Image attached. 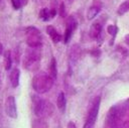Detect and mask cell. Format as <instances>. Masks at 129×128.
Here are the masks:
<instances>
[{"instance_id":"cell-15","label":"cell","mask_w":129,"mask_h":128,"mask_svg":"<svg viewBox=\"0 0 129 128\" xmlns=\"http://www.w3.org/2000/svg\"><path fill=\"white\" fill-rule=\"evenodd\" d=\"M31 128H48V124L43 118L34 119L31 125Z\"/></svg>"},{"instance_id":"cell-6","label":"cell","mask_w":129,"mask_h":128,"mask_svg":"<svg viewBox=\"0 0 129 128\" xmlns=\"http://www.w3.org/2000/svg\"><path fill=\"white\" fill-rule=\"evenodd\" d=\"M121 120V111L119 107L113 106L110 108L107 114V123L111 128H117Z\"/></svg>"},{"instance_id":"cell-18","label":"cell","mask_w":129,"mask_h":128,"mask_svg":"<svg viewBox=\"0 0 129 128\" xmlns=\"http://www.w3.org/2000/svg\"><path fill=\"white\" fill-rule=\"evenodd\" d=\"M100 10L101 9L98 6H92V7H90L89 10H88V12H87V18L89 20H92L93 18H95L98 15V13L100 12Z\"/></svg>"},{"instance_id":"cell-26","label":"cell","mask_w":129,"mask_h":128,"mask_svg":"<svg viewBox=\"0 0 129 128\" xmlns=\"http://www.w3.org/2000/svg\"><path fill=\"white\" fill-rule=\"evenodd\" d=\"M2 52H3V45H2V43L0 41V55L2 54Z\"/></svg>"},{"instance_id":"cell-2","label":"cell","mask_w":129,"mask_h":128,"mask_svg":"<svg viewBox=\"0 0 129 128\" xmlns=\"http://www.w3.org/2000/svg\"><path fill=\"white\" fill-rule=\"evenodd\" d=\"M40 60H41L40 47H28L24 53L22 59V66L24 69L30 72H34L38 69Z\"/></svg>"},{"instance_id":"cell-9","label":"cell","mask_w":129,"mask_h":128,"mask_svg":"<svg viewBox=\"0 0 129 128\" xmlns=\"http://www.w3.org/2000/svg\"><path fill=\"white\" fill-rule=\"evenodd\" d=\"M81 56V48L78 44H74L71 49H70V52H69V63H70V67H73L80 58Z\"/></svg>"},{"instance_id":"cell-7","label":"cell","mask_w":129,"mask_h":128,"mask_svg":"<svg viewBox=\"0 0 129 128\" xmlns=\"http://www.w3.org/2000/svg\"><path fill=\"white\" fill-rule=\"evenodd\" d=\"M5 112L12 119L17 118V106L14 96H8L5 101Z\"/></svg>"},{"instance_id":"cell-21","label":"cell","mask_w":129,"mask_h":128,"mask_svg":"<svg viewBox=\"0 0 129 128\" xmlns=\"http://www.w3.org/2000/svg\"><path fill=\"white\" fill-rule=\"evenodd\" d=\"M11 4H12V6H13V8L14 9H19L21 6H22V4H21V0H11Z\"/></svg>"},{"instance_id":"cell-17","label":"cell","mask_w":129,"mask_h":128,"mask_svg":"<svg viewBox=\"0 0 129 128\" xmlns=\"http://www.w3.org/2000/svg\"><path fill=\"white\" fill-rule=\"evenodd\" d=\"M49 76L55 80L57 77V69H56V60L54 57L51 58L50 60V65H49Z\"/></svg>"},{"instance_id":"cell-5","label":"cell","mask_w":129,"mask_h":128,"mask_svg":"<svg viewBox=\"0 0 129 128\" xmlns=\"http://www.w3.org/2000/svg\"><path fill=\"white\" fill-rule=\"evenodd\" d=\"M100 103H101V98L97 97L94 100V102L92 104V107L89 110L88 117H87V120H86L83 128H94L96 120H97V117H98V113H99Z\"/></svg>"},{"instance_id":"cell-29","label":"cell","mask_w":129,"mask_h":128,"mask_svg":"<svg viewBox=\"0 0 129 128\" xmlns=\"http://www.w3.org/2000/svg\"><path fill=\"white\" fill-rule=\"evenodd\" d=\"M117 128H119V127H117Z\"/></svg>"},{"instance_id":"cell-16","label":"cell","mask_w":129,"mask_h":128,"mask_svg":"<svg viewBox=\"0 0 129 128\" xmlns=\"http://www.w3.org/2000/svg\"><path fill=\"white\" fill-rule=\"evenodd\" d=\"M12 65V56L10 50H5L4 51V68L6 71H9L11 69Z\"/></svg>"},{"instance_id":"cell-8","label":"cell","mask_w":129,"mask_h":128,"mask_svg":"<svg viewBox=\"0 0 129 128\" xmlns=\"http://www.w3.org/2000/svg\"><path fill=\"white\" fill-rule=\"evenodd\" d=\"M78 22L75 19L74 16H70L67 19V26H66V31H64V35H63V42L68 43L75 31V29L77 28Z\"/></svg>"},{"instance_id":"cell-13","label":"cell","mask_w":129,"mask_h":128,"mask_svg":"<svg viewBox=\"0 0 129 128\" xmlns=\"http://www.w3.org/2000/svg\"><path fill=\"white\" fill-rule=\"evenodd\" d=\"M66 105H67L66 96H64L63 92H59L57 95V99H56V106L61 113H63L66 111Z\"/></svg>"},{"instance_id":"cell-20","label":"cell","mask_w":129,"mask_h":128,"mask_svg":"<svg viewBox=\"0 0 129 128\" xmlns=\"http://www.w3.org/2000/svg\"><path fill=\"white\" fill-rule=\"evenodd\" d=\"M107 31H108V33H109V34H111V35L113 36V38H114V37H115V35H116V34H117V32H118V27H117L116 25H114V24H111V25H109V26H108Z\"/></svg>"},{"instance_id":"cell-24","label":"cell","mask_w":129,"mask_h":128,"mask_svg":"<svg viewBox=\"0 0 129 128\" xmlns=\"http://www.w3.org/2000/svg\"><path fill=\"white\" fill-rule=\"evenodd\" d=\"M125 42L129 45V34H127V35H125Z\"/></svg>"},{"instance_id":"cell-10","label":"cell","mask_w":129,"mask_h":128,"mask_svg":"<svg viewBox=\"0 0 129 128\" xmlns=\"http://www.w3.org/2000/svg\"><path fill=\"white\" fill-rule=\"evenodd\" d=\"M56 15V9L55 8H42L39 13L38 16L40 19H42L43 21H48L50 19H52L54 16Z\"/></svg>"},{"instance_id":"cell-3","label":"cell","mask_w":129,"mask_h":128,"mask_svg":"<svg viewBox=\"0 0 129 128\" xmlns=\"http://www.w3.org/2000/svg\"><path fill=\"white\" fill-rule=\"evenodd\" d=\"M33 106L32 110L36 117L38 118H48L52 116L54 112V107L48 100L37 98L36 96H33Z\"/></svg>"},{"instance_id":"cell-1","label":"cell","mask_w":129,"mask_h":128,"mask_svg":"<svg viewBox=\"0 0 129 128\" xmlns=\"http://www.w3.org/2000/svg\"><path fill=\"white\" fill-rule=\"evenodd\" d=\"M53 82H54V80L49 76V74L40 72V73H37L36 75H34V77L32 78V81H31V85H32V89L36 93L44 94L52 88Z\"/></svg>"},{"instance_id":"cell-11","label":"cell","mask_w":129,"mask_h":128,"mask_svg":"<svg viewBox=\"0 0 129 128\" xmlns=\"http://www.w3.org/2000/svg\"><path fill=\"white\" fill-rule=\"evenodd\" d=\"M9 80L12 88H17L19 86V80H20V70L18 68H14L11 70L9 74Z\"/></svg>"},{"instance_id":"cell-14","label":"cell","mask_w":129,"mask_h":128,"mask_svg":"<svg viewBox=\"0 0 129 128\" xmlns=\"http://www.w3.org/2000/svg\"><path fill=\"white\" fill-rule=\"evenodd\" d=\"M101 31H102V25H101L100 23L96 22V23L92 24V26L90 27L89 34H90V36H91L92 38H97V37L100 35Z\"/></svg>"},{"instance_id":"cell-28","label":"cell","mask_w":129,"mask_h":128,"mask_svg":"<svg viewBox=\"0 0 129 128\" xmlns=\"http://www.w3.org/2000/svg\"><path fill=\"white\" fill-rule=\"evenodd\" d=\"M0 88H1V77H0Z\"/></svg>"},{"instance_id":"cell-25","label":"cell","mask_w":129,"mask_h":128,"mask_svg":"<svg viewBox=\"0 0 129 128\" xmlns=\"http://www.w3.org/2000/svg\"><path fill=\"white\" fill-rule=\"evenodd\" d=\"M92 54L95 55V56H98V55L100 54V51H99V50H97V51H92Z\"/></svg>"},{"instance_id":"cell-22","label":"cell","mask_w":129,"mask_h":128,"mask_svg":"<svg viewBox=\"0 0 129 128\" xmlns=\"http://www.w3.org/2000/svg\"><path fill=\"white\" fill-rule=\"evenodd\" d=\"M59 15H60V17H64L66 16V7H64V3L63 2H61L60 3V5H59Z\"/></svg>"},{"instance_id":"cell-12","label":"cell","mask_w":129,"mask_h":128,"mask_svg":"<svg viewBox=\"0 0 129 128\" xmlns=\"http://www.w3.org/2000/svg\"><path fill=\"white\" fill-rule=\"evenodd\" d=\"M46 33L49 35V37H50V39L52 40L53 43H57L61 40V34L52 25H47L46 26Z\"/></svg>"},{"instance_id":"cell-27","label":"cell","mask_w":129,"mask_h":128,"mask_svg":"<svg viewBox=\"0 0 129 128\" xmlns=\"http://www.w3.org/2000/svg\"><path fill=\"white\" fill-rule=\"evenodd\" d=\"M26 3H27V0H21V4H22V6L25 5Z\"/></svg>"},{"instance_id":"cell-19","label":"cell","mask_w":129,"mask_h":128,"mask_svg":"<svg viewBox=\"0 0 129 128\" xmlns=\"http://www.w3.org/2000/svg\"><path fill=\"white\" fill-rule=\"evenodd\" d=\"M128 10H129V1H125V2H123V3L119 6V8H118V10H117V13H118L119 15H123V14H125Z\"/></svg>"},{"instance_id":"cell-23","label":"cell","mask_w":129,"mask_h":128,"mask_svg":"<svg viewBox=\"0 0 129 128\" xmlns=\"http://www.w3.org/2000/svg\"><path fill=\"white\" fill-rule=\"evenodd\" d=\"M68 128H76V125H75V123H74L73 121L69 122V124H68Z\"/></svg>"},{"instance_id":"cell-4","label":"cell","mask_w":129,"mask_h":128,"mask_svg":"<svg viewBox=\"0 0 129 128\" xmlns=\"http://www.w3.org/2000/svg\"><path fill=\"white\" fill-rule=\"evenodd\" d=\"M25 37L26 43L29 47H41L42 45V37L40 31L34 27L29 26L25 29Z\"/></svg>"}]
</instances>
